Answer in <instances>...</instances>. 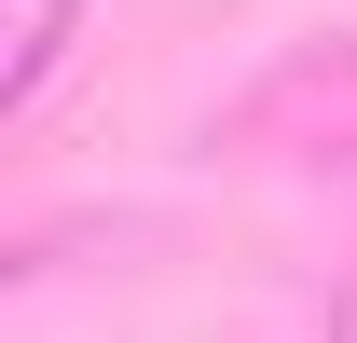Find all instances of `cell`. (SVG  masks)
Returning a JSON list of instances; mask_svg holds the SVG:
<instances>
[{"mask_svg":"<svg viewBox=\"0 0 357 343\" xmlns=\"http://www.w3.org/2000/svg\"><path fill=\"white\" fill-rule=\"evenodd\" d=\"M69 28H83V0H0V110H28V96L55 83Z\"/></svg>","mask_w":357,"mask_h":343,"instance_id":"cell-1","label":"cell"}]
</instances>
